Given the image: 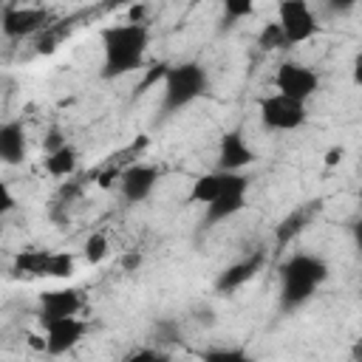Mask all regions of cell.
Instances as JSON below:
<instances>
[{
	"label": "cell",
	"instance_id": "cell-20",
	"mask_svg": "<svg viewBox=\"0 0 362 362\" xmlns=\"http://www.w3.org/2000/svg\"><path fill=\"white\" fill-rule=\"evenodd\" d=\"M257 45H260L263 51H283V48H291L277 20H274V23H263V28L257 31Z\"/></svg>",
	"mask_w": 362,
	"mask_h": 362
},
{
	"label": "cell",
	"instance_id": "cell-8",
	"mask_svg": "<svg viewBox=\"0 0 362 362\" xmlns=\"http://www.w3.org/2000/svg\"><path fill=\"white\" fill-rule=\"evenodd\" d=\"M257 161V153L255 147L246 141L243 130L235 127V130H226L218 141V156H215V170H223V173H243V167L255 164Z\"/></svg>",
	"mask_w": 362,
	"mask_h": 362
},
{
	"label": "cell",
	"instance_id": "cell-32",
	"mask_svg": "<svg viewBox=\"0 0 362 362\" xmlns=\"http://www.w3.org/2000/svg\"><path fill=\"white\" fill-rule=\"evenodd\" d=\"M351 238H354L356 249L362 252V218H359V221H354V226H351Z\"/></svg>",
	"mask_w": 362,
	"mask_h": 362
},
{
	"label": "cell",
	"instance_id": "cell-6",
	"mask_svg": "<svg viewBox=\"0 0 362 362\" xmlns=\"http://www.w3.org/2000/svg\"><path fill=\"white\" fill-rule=\"evenodd\" d=\"M277 23H280L288 45H303L311 37H317V31H320L317 14L305 0H283V3H277Z\"/></svg>",
	"mask_w": 362,
	"mask_h": 362
},
{
	"label": "cell",
	"instance_id": "cell-33",
	"mask_svg": "<svg viewBox=\"0 0 362 362\" xmlns=\"http://www.w3.org/2000/svg\"><path fill=\"white\" fill-rule=\"evenodd\" d=\"M351 362H362V337L354 339V345H351Z\"/></svg>",
	"mask_w": 362,
	"mask_h": 362
},
{
	"label": "cell",
	"instance_id": "cell-9",
	"mask_svg": "<svg viewBox=\"0 0 362 362\" xmlns=\"http://www.w3.org/2000/svg\"><path fill=\"white\" fill-rule=\"evenodd\" d=\"M82 308H85L82 288H74V286L48 288L40 294V325L62 320V317H79Z\"/></svg>",
	"mask_w": 362,
	"mask_h": 362
},
{
	"label": "cell",
	"instance_id": "cell-7",
	"mask_svg": "<svg viewBox=\"0 0 362 362\" xmlns=\"http://www.w3.org/2000/svg\"><path fill=\"white\" fill-rule=\"evenodd\" d=\"M48 20H51V14L40 6H11V3H6L3 11H0V28H3V37H8V40L37 37L45 28H51Z\"/></svg>",
	"mask_w": 362,
	"mask_h": 362
},
{
	"label": "cell",
	"instance_id": "cell-18",
	"mask_svg": "<svg viewBox=\"0 0 362 362\" xmlns=\"http://www.w3.org/2000/svg\"><path fill=\"white\" fill-rule=\"evenodd\" d=\"M107 252H110V240H107L105 232H90V235L85 238V243H82V257H85V263H90V266H99V263L107 257Z\"/></svg>",
	"mask_w": 362,
	"mask_h": 362
},
{
	"label": "cell",
	"instance_id": "cell-26",
	"mask_svg": "<svg viewBox=\"0 0 362 362\" xmlns=\"http://www.w3.org/2000/svg\"><path fill=\"white\" fill-rule=\"evenodd\" d=\"M345 161V147L342 144H334V147H328L325 153H322V164L331 170V167H339Z\"/></svg>",
	"mask_w": 362,
	"mask_h": 362
},
{
	"label": "cell",
	"instance_id": "cell-13",
	"mask_svg": "<svg viewBox=\"0 0 362 362\" xmlns=\"http://www.w3.org/2000/svg\"><path fill=\"white\" fill-rule=\"evenodd\" d=\"M266 266V252H252L249 257H240L235 263H229L218 277H215V291L218 294H232L240 286H246L249 280L257 277V272Z\"/></svg>",
	"mask_w": 362,
	"mask_h": 362
},
{
	"label": "cell",
	"instance_id": "cell-19",
	"mask_svg": "<svg viewBox=\"0 0 362 362\" xmlns=\"http://www.w3.org/2000/svg\"><path fill=\"white\" fill-rule=\"evenodd\" d=\"M74 272H76V255L74 252H51L45 277H51V280H68V277H74Z\"/></svg>",
	"mask_w": 362,
	"mask_h": 362
},
{
	"label": "cell",
	"instance_id": "cell-4",
	"mask_svg": "<svg viewBox=\"0 0 362 362\" xmlns=\"http://www.w3.org/2000/svg\"><path fill=\"white\" fill-rule=\"evenodd\" d=\"M257 113L266 130H277V133H288V130H300L308 122V105L288 99L283 93H269L257 102Z\"/></svg>",
	"mask_w": 362,
	"mask_h": 362
},
{
	"label": "cell",
	"instance_id": "cell-21",
	"mask_svg": "<svg viewBox=\"0 0 362 362\" xmlns=\"http://www.w3.org/2000/svg\"><path fill=\"white\" fill-rule=\"evenodd\" d=\"M201 362H252V356L238 348V345H226V348H209L201 354Z\"/></svg>",
	"mask_w": 362,
	"mask_h": 362
},
{
	"label": "cell",
	"instance_id": "cell-27",
	"mask_svg": "<svg viewBox=\"0 0 362 362\" xmlns=\"http://www.w3.org/2000/svg\"><path fill=\"white\" fill-rule=\"evenodd\" d=\"M65 144H68V141L62 139V133H59L57 127H54V130H48V136L42 139V147H45V156H48V153H54V150H59V147H65Z\"/></svg>",
	"mask_w": 362,
	"mask_h": 362
},
{
	"label": "cell",
	"instance_id": "cell-25",
	"mask_svg": "<svg viewBox=\"0 0 362 362\" xmlns=\"http://www.w3.org/2000/svg\"><path fill=\"white\" fill-rule=\"evenodd\" d=\"M59 40H62V34H59V31L45 28L42 34H37V37H34V51H37V54H42V57H45V54H54V51L59 48Z\"/></svg>",
	"mask_w": 362,
	"mask_h": 362
},
{
	"label": "cell",
	"instance_id": "cell-12",
	"mask_svg": "<svg viewBox=\"0 0 362 362\" xmlns=\"http://www.w3.org/2000/svg\"><path fill=\"white\" fill-rule=\"evenodd\" d=\"M246 192H249V175L238 173L235 181L229 184V189L218 201H212L209 206H204V223L206 226H215V223H223V221L235 218L246 206Z\"/></svg>",
	"mask_w": 362,
	"mask_h": 362
},
{
	"label": "cell",
	"instance_id": "cell-10",
	"mask_svg": "<svg viewBox=\"0 0 362 362\" xmlns=\"http://www.w3.org/2000/svg\"><path fill=\"white\" fill-rule=\"evenodd\" d=\"M42 334H45V354L48 356H62V354L74 351L85 339L88 322L82 317H62V320L45 322Z\"/></svg>",
	"mask_w": 362,
	"mask_h": 362
},
{
	"label": "cell",
	"instance_id": "cell-31",
	"mask_svg": "<svg viewBox=\"0 0 362 362\" xmlns=\"http://www.w3.org/2000/svg\"><path fill=\"white\" fill-rule=\"evenodd\" d=\"M113 178L119 181V178H122V173H119V170H107V173H102V175H99V187H110V184H113Z\"/></svg>",
	"mask_w": 362,
	"mask_h": 362
},
{
	"label": "cell",
	"instance_id": "cell-2",
	"mask_svg": "<svg viewBox=\"0 0 362 362\" xmlns=\"http://www.w3.org/2000/svg\"><path fill=\"white\" fill-rule=\"evenodd\" d=\"M328 280V263L308 252H294L280 263V311L303 308Z\"/></svg>",
	"mask_w": 362,
	"mask_h": 362
},
{
	"label": "cell",
	"instance_id": "cell-24",
	"mask_svg": "<svg viewBox=\"0 0 362 362\" xmlns=\"http://www.w3.org/2000/svg\"><path fill=\"white\" fill-rule=\"evenodd\" d=\"M124 362H170V356H167V351H161L156 345H144V348H136L133 354H127Z\"/></svg>",
	"mask_w": 362,
	"mask_h": 362
},
{
	"label": "cell",
	"instance_id": "cell-23",
	"mask_svg": "<svg viewBox=\"0 0 362 362\" xmlns=\"http://www.w3.org/2000/svg\"><path fill=\"white\" fill-rule=\"evenodd\" d=\"M255 14V3L252 0H226L223 3V20L232 25V23H240L246 17Z\"/></svg>",
	"mask_w": 362,
	"mask_h": 362
},
{
	"label": "cell",
	"instance_id": "cell-5",
	"mask_svg": "<svg viewBox=\"0 0 362 362\" xmlns=\"http://www.w3.org/2000/svg\"><path fill=\"white\" fill-rule=\"evenodd\" d=\"M274 82V93H283L288 99H297V102H305L320 90V76L314 68L303 65V62H294V59H283L272 76Z\"/></svg>",
	"mask_w": 362,
	"mask_h": 362
},
{
	"label": "cell",
	"instance_id": "cell-3",
	"mask_svg": "<svg viewBox=\"0 0 362 362\" xmlns=\"http://www.w3.org/2000/svg\"><path fill=\"white\" fill-rule=\"evenodd\" d=\"M206 71L198 62H178L170 65L164 79H161V110L164 113H178L189 107L195 99L206 93Z\"/></svg>",
	"mask_w": 362,
	"mask_h": 362
},
{
	"label": "cell",
	"instance_id": "cell-11",
	"mask_svg": "<svg viewBox=\"0 0 362 362\" xmlns=\"http://www.w3.org/2000/svg\"><path fill=\"white\" fill-rule=\"evenodd\" d=\"M158 178H161V170L156 164H144V161L130 164V167L122 170L119 192H122V198L127 204H141V201H147L153 195Z\"/></svg>",
	"mask_w": 362,
	"mask_h": 362
},
{
	"label": "cell",
	"instance_id": "cell-14",
	"mask_svg": "<svg viewBox=\"0 0 362 362\" xmlns=\"http://www.w3.org/2000/svg\"><path fill=\"white\" fill-rule=\"evenodd\" d=\"M238 173H223V170H212V173H204L192 181L189 192H187V204H195V206H209L212 201H218L229 184L235 181Z\"/></svg>",
	"mask_w": 362,
	"mask_h": 362
},
{
	"label": "cell",
	"instance_id": "cell-17",
	"mask_svg": "<svg viewBox=\"0 0 362 362\" xmlns=\"http://www.w3.org/2000/svg\"><path fill=\"white\" fill-rule=\"evenodd\" d=\"M51 252L48 249H23L14 257V272L23 277H45Z\"/></svg>",
	"mask_w": 362,
	"mask_h": 362
},
{
	"label": "cell",
	"instance_id": "cell-29",
	"mask_svg": "<svg viewBox=\"0 0 362 362\" xmlns=\"http://www.w3.org/2000/svg\"><path fill=\"white\" fill-rule=\"evenodd\" d=\"M351 79L356 88H362V48L354 54V62H351Z\"/></svg>",
	"mask_w": 362,
	"mask_h": 362
},
{
	"label": "cell",
	"instance_id": "cell-1",
	"mask_svg": "<svg viewBox=\"0 0 362 362\" xmlns=\"http://www.w3.org/2000/svg\"><path fill=\"white\" fill-rule=\"evenodd\" d=\"M150 48V25L116 23L102 28V79H119L144 65Z\"/></svg>",
	"mask_w": 362,
	"mask_h": 362
},
{
	"label": "cell",
	"instance_id": "cell-34",
	"mask_svg": "<svg viewBox=\"0 0 362 362\" xmlns=\"http://www.w3.org/2000/svg\"><path fill=\"white\" fill-rule=\"evenodd\" d=\"M359 201H362V189H359Z\"/></svg>",
	"mask_w": 362,
	"mask_h": 362
},
{
	"label": "cell",
	"instance_id": "cell-22",
	"mask_svg": "<svg viewBox=\"0 0 362 362\" xmlns=\"http://www.w3.org/2000/svg\"><path fill=\"white\" fill-rule=\"evenodd\" d=\"M305 223H308V215H305V212H294V215H288V218L277 226V243H280V246H286V243H288V240H291V238H294Z\"/></svg>",
	"mask_w": 362,
	"mask_h": 362
},
{
	"label": "cell",
	"instance_id": "cell-30",
	"mask_svg": "<svg viewBox=\"0 0 362 362\" xmlns=\"http://www.w3.org/2000/svg\"><path fill=\"white\" fill-rule=\"evenodd\" d=\"M0 195H3V212H11L14 209V195H11L8 184H0Z\"/></svg>",
	"mask_w": 362,
	"mask_h": 362
},
{
	"label": "cell",
	"instance_id": "cell-15",
	"mask_svg": "<svg viewBox=\"0 0 362 362\" xmlns=\"http://www.w3.org/2000/svg\"><path fill=\"white\" fill-rule=\"evenodd\" d=\"M28 153V141H25V130L20 119H8L0 124V161L8 167H17L25 161Z\"/></svg>",
	"mask_w": 362,
	"mask_h": 362
},
{
	"label": "cell",
	"instance_id": "cell-16",
	"mask_svg": "<svg viewBox=\"0 0 362 362\" xmlns=\"http://www.w3.org/2000/svg\"><path fill=\"white\" fill-rule=\"evenodd\" d=\"M42 164H45V173H48L51 178H68V175H74L76 167H79V153H76L74 144H65V147L48 153Z\"/></svg>",
	"mask_w": 362,
	"mask_h": 362
},
{
	"label": "cell",
	"instance_id": "cell-28",
	"mask_svg": "<svg viewBox=\"0 0 362 362\" xmlns=\"http://www.w3.org/2000/svg\"><path fill=\"white\" fill-rule=\"evenodd\" d=\"M141 266V252H127L122 255V272H136Z\"/></svg>",
	"mask_w": 362,
	"mask_h": 362
}]
</instances>
